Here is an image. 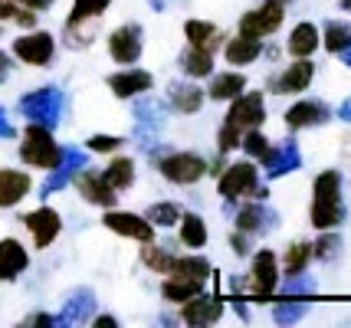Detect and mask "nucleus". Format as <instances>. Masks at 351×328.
Instances as JSON below:
<instances>
[{"mask_svg": "<svg viewBox=\"0 0 351 328\" xmlns=\"http://www.w3.org/2000/svg\"><path fill=\"white\" fill-rule=\"evenodd\" d=\"M312 227L315 230H335L345 220V207H341V174L338 171H322L312 184Z\"/></svg>", "mask_w": 351, "mask_h": 328, "instance_id": "f257e3e1", "label": "nucleus"}, {"mask_svg": "<svg viewBox=\"0 0 351 328\" xmlns=\"http://www.w3.org/2000/svg\"><path fill=\"white\" fill-rule=\"evenodd\" d=\"M16 155L23 164H30L36 171H53L62 157V144H56L53 138V128L36 125V122H27L23 135H20V148Z\"/></svg>", "mask_w": 351, "mask_h": 328, "instance_id": "f03ea898", "label": "nucleus"}, {"mask_svg": "<svg viewBox=\"0 0 351 328\" xmlns=\"http://www.w3.org/2000/svg\"><path fill=\"white\" fill-rule=\"evenodd\" d=\"M62 105H66V95H62L60 86H43V89H33V92L20 95L16 112H20L27 122L56 128L62 118Z\"/></svg>", "mask_w": 351, "mask_h": 328, "instance_id": "7ed1b4c3", "label": "nucleus"}, {"mask_svg": "<svg viewBox=\"0 0 351 328\" xmlns=\"http://www.w3.org/2000/svg\"><path fill=\"white\" fill-rule=\"evenodd\" d=\"M158 171L165 181L178 184V188H191L207 174V161L194 151H171V155L158 157Z\"/></svg>", "mask_w": 351, "mask_h": 328, "instance_id": "20e7f679", "label": "nucleus"}, {"mask_svg": "<svg viewBox=\"0 0 351 328\" xmlns=\"http://www.w3.org/2000/svg\"><path fill=\"white\" fill-rule=\"evenodd\" d=\"M10 53L27 66H49L53 56H56V36L33 27V30H27L23 36H16Z\"/></svg>", "mask_w": 351, "mask_h": 328, "instance_id": "39448f33", "label": "nucleus"}, {"mask_svg": "<svg viewBox=\"0 0 351 328\" xmlns=\"http://www.w3.org/2000/svg\"><path fill=\"white\" fill-rule=\"evenodd\" d=\"M20 223H23V227L30 230L33 247H36V250H46V247H53V243H56V236L62 234V217H60V210H53L49 203H40L36 210L23 214V217H20Z\"/></svg>", "mask_w": 351, "mask_h": 328, "instance_id": "423d86ee", "label": "nucleus"}, {"mask_svg": "<svg viewBox=\"0 0 351 328\" xmlns=\"http://www.w3.org/2000/svg\"><path fill=\"white\" fill-rule=\"evenodd\" d=\"M282 16H286V3L279 0H263L256 10L240 16V33L243 36H253V40H263L282 27Z\"/></svg>", "mask_w": 351, "mask_h": 328, "instance_id": "0eeeda50", "label": "nucleus"}, {"mask_svg": "<svg viewBox=\"0 0 351 328\" xmlns=\"http://www.w3.org/2000/svg\"><path fill=\"white\" fill-rule=\"evenodd\" d=\"M145 30L138 23H122L108 33V56L119 66H135L141 60V49H145Z\"/></svg>", "mask_w": 351, "mask_h": 328, "instance_id": "6e6552de", "label": "nucleus"}, {"mask_svg": "<svg viewBox=\"0 0 351 328\" xmlns=\"http://www.w3.org/2000/svg\"><path fill=\"white\" fill-rule=\"evenodd\" d=\"M260 184V171H256V164L253 161H237V164H230L227 171H220V197H230V201H240V197H250L253 190Z\"/></svg>", "mask_w": 351, "mask_h": 328, "instance_id": "1a4fd4ad", "label": "nucleus"}, {"mask_svg": "<svg viewBox=\"0 0 351 328\" xmlns=\"http://www.w3.org/2000/svg\"><path fill=\"white\" fill-rule=\"evenodd\" d=\"M102 227L112 230V234L125 236V240H135V243H152L154 240V227L141 214H132V210H115L108 207L106 217H102Z\"/></svg>", "mask_w": 351, "mask_h": 328, "instance_id": "9d476101", "label": "nucleus"}, {"mask_svg": "<svg viewBox=\"0 0 351 328\" xmlns=\"http://www.w3.org/2000/svg\"><path fill=\"white\" fill-rule=\"evenodd\" d=\"M73 184H76L79 197H82L86 203H92V207H102V210H108V207H115V203H119V190L108 188V181L102 177V171L79 168V171L73 174Z\"/></svg>", "mask_w": 351, "mask_h": 328, "instance_id": "9b49d317", "label": "nucleus"}, {"mask_svg": "<svg viewBox=\"0 0 351 328\" xmlns=\"http://www.w3.org/2000/svg\"><path fill=\"white\" fill-rule=\"evenodd\" d=\"M263 118H266V109H263V92H240L233 99V105L227 112V125H233L237 131H250V128H260Z\"/></svg>", "mask_w": 351, "mask_h": 328, "instance_id": "f8f14e48", "label": "nucleus"}, {"mask_svg": "<svg viewBox=\"0 0 351 328\" xmlns=\"http://www.w3.org/2000/svg\"><path fill=\"white\" fill-rule=\"evenodd\" d=\"M108 7H112V0H73V10H69V16H66V43L76 47V49L82 47L79 30H82L86 23H95Z\"/></svg>", "mask_w": 351, "mask_h": 328, "instance_id": "ddd939ff", "label": "nucleus"}, {"mask_svg": "<svg viewBox=\"0 0 351 328\" xmlns=\"http://www.w3.org/2000/svg\"><path fill=\"white\" fill-rule=\"evenodd\" d=\"M106 86L112 89L115 99H138L141 92H152L154 89V76L148 69H135V66H128V69H119V73H112L106 79Z\"/></svg>", "mask_w": 351, "mask_h": 328, "instance_id": "4468645a", "label": "nucleus"}, {"mask_svg": "<svg viewBox=\"0 0 351 328\" xmlns=\"http://www.w3.org/2000/svg\"><path fill=\"white\" fill-rule=\"evenodd\" d=\"M279 289V260L273 250H260L253 256V269H250V292L253 296H269Z\"/></svg>", "mask_w": 351, "mask_h": 328, "instance_id": "2eb2a0df", "label": "nucleus"}, {"mask_svg": "<svg viewBox=\"0 0 351 328\" xmlns=\"http://www.w3.org/2000/svg\"><path fill=\"white\" fill-rule=\"evenodd\" d=\"M30 269V250L16 240V236H3L0 240V282H14Z\"/></svg>", "mask_w": 351, "mask_h": 328, "instance_id": "dca6fc26", "label": "nucleus"}, {"mask_svg": "<svg viewBox=\"0 0 351 328\" xmlns=\"http://www.w3.org/2000/svg\"><path fill=\"white\" fill-rule=\"evenodd\" d=\"M92 315H95V292L92 289H73L62 302L60 315H53V318H56V325H82Z\"/></svg>", "mask_w": 351, "mask_h": 328, "instance_id": "f3484780", "label": "nucleus"}, {"mask_svg": "<svg viewBox=\"0 0 351 328\" xmlns=\"http://www.w3.org/2000/svg\"><path fill=\"white\" fill-rule=\"evenodd\" d=\"M312 76H315V66L306 60H295L292 66H286L279 76L269 82V89L276 95H292V92H306L308 86H312Z\"/></svg>", "mask_w": 351, "mask_h": 328, "instance_id": "a211bd4d", "label": "nucleus"}, {"mask_svg": "<svg viewBox=\"0 0 351 328\" xmlns=\"http://www.w3.org/2000/svg\"><path fill=\"white\" fill-rule=\"evenodd\" d=\"M220 315H223V302L217 296H204L200 292V296L181 302V322H187V325H210Z\"/></svg>", "mask_w": 351, "mask_h": 328, "instance_id": "6ab92c4d", "label": "nucleus"}, {"mask_svg": "<svg viewBox=\"0 0 351 328\" xmlns=\"http://www.w3.org/2000/svg\"><path fill=\"white\" fill-rule=\"evenodd\" d=\"M33 190V177L16 168H0V207H16Z\"/></svg>", "mask_w": 351, "mask_h": 328, "instance_id": "aec40b11", "label": "nucleus"}, {"mask_svg": "<svg viewBox=\"0 0 351 328\" xmlns=\"http://www.w3.org/2000/svg\"><path fill=\"white\" fill-rule=\"evenodd\" d=\"M204 99H207V92L200 89L197 82H171L168 86V102L174 112H181V115H194V112H200V105H204Z\"/></svg>", "mask_w": 351, "mask_h": 328, "instance_id": "412c9836", "label": "nucleus"}, {"mask_svg": "<svg viewBox=\"0 0 351 328\" xmlns=\"http://www.w3.org/2000/svg\"><path fill=\"white\" fill-rule=\"evenodd\" d=\"M332 118V112L325 102H315V99H306V102H295L289 112H286V125L292 131H299V128H308V125H322V122H328Z\"/></svg>", "mask_w": 351, "mask_h": 328, "instance_id": "4be33fe9", "label": "nucleus"}, {"mask_svg": "<svg viewBox=\"0 0 351 328\" xmlns=\"http://www.w3.org/2000/svg\"><path fill=\"white\" fill-rule=\"evenodd\" d=\"M184 36H187V47L207 49V53H217L220 40H223V33L217 30L214 23H207V20H187L184 23Z\"/></svg>", "mask_w": 351, "mask_h": 328, "instance_id": "5701e85b", "label": "nucleus"}, {"mask_svg": "<svg viewBox=\"0 0 351 328\" xmlns=\"http://www.w3.org/2000/svg\"><path fill=\"white\" fill-rule=\"evenodd\" d=\"M246 89V76L243 73H210V86L204 92L210 95L214 102H227V99H237V95Z\"/></svg>", "mask_w": 351, "mask_h": 328, "instance_id": "b1692460", "label": "nucleus"}, {"mask_svg": "<svg viewBox=\"0 0 351 328\" xmlns=\"http://www.w3.org/2000/svg\"><path fill=\"white\" fill-rule=\"evenodd\" d=\"M168 276H184V279H200V282H207L210 276H214V269H210V263H207L204 256H194V253H187V256H174V260H171Z\"/></svg>", "mask_w": 351, "mask_h": 328, "instance_id": "393cba45", "label": "nucleus"}, {"mask_svg": "<svg viewBox=\"0 0 351 328\" xmlns=\"http://www.w3.org/2000/svg\"><path fill=\"white\" fill-rule=\"evenodd\" d=\"M178 66L184 69V76L191 79H204L214 73V53H207V49H197V47H187L178 56Z\"/></svg>", "mask_w": 351, "mask_h": 328, "instance_id": "a878e982", "label": "nucleus"}, {"mask_svg": "<svg viewBox=\"0 0 351 328\" xmlns=\"http://www.w3.org/2000/svg\"><path fill=\"white\" fill-rule=\"evenodd\" d=\"M263 53V43L260 40H253V36H237V40H230L227 49H223V56H227L230 66H250L253 60H260Z\"/></svg>", "mask_w": 351, "mask_h": 328, "instance_id": "bb28decb", "label": "nucleus"}, {"mask_svg": "<svg viewBox=\"0 0 351 328\" xmlns=\"http://www.w3.org/2000/svg\"><path fill=\"white\" fill-rule=\"evenodd\" d=\"M102 177L108 181V188L122 194V190H128L132 184H135V161H132V157H122V155L112 157L108 168L102 171Z\"/></svg>", "mask_w": 351, "mask_h": 328, "instance_id": "cd10ccee", "label": "nucleus"}, {"mask_svg": "<svg viewBox=\"0 0 351 328\" xmlns=\"http://www.w3.org/2000/svg\"><path fill=\"white\" fill-rule=\"evenodd\" d=\"M319 49V30H315V23H299L289 36V56L292 60H306Z\"/></svg>", "mask_w": 351, "mask_h": 328, "instance_id": "c85d7f7f", "label": "nucleus"}, {"mask_svg": "<svg viewBox=\"0 0 351 328\" xmlns=\"http://www.w3.org/2000/svg\"><path fill=\"white\" fill-rule=\"evenodd\" d=\"M204 292V282L200 279H184V276H165L161 282V296L168 299V302H187V299H194Z\"/></svg>", "mask_w": 351, "mask_h": 328, "instance_id": "c756f323", "label": "nucleus"}, {"mask_svg": "<svg viewBox=\"0 0 351 328\" xmlns=\"http://www.w3.org/2000/svg\"><path fill=\"white\" fill-rule=\"evenodd\" d=\"M266 220H269V210L263 207V201H250L237 210V227H240L243 234H260L266 227H273V223H266Z\"/></svg>", "mask_w": 351, "mask_h": 328, "instance_id": "7c9ffc66", "label": "nucleus"}, {"mask_svg": "<svg viewBox=\"0 0 351 328\" xmlns=\"http://www.w3.org/2000/svg\"><path fill=\"white\" fill-rule=\"evenodd\" d=\"M178 227H181V243L187 247V250L207 247V223H204L197 214H181Z\"/></svg>", "mask_w": 351, "mask_h": 328, "instance_id": "2f4dec72", "label": "nucleus"}, {"mask_svg": "<svg viewBox=\"0 0 351 328\" xmlns=\"http://www.w3.org/2000/svg\"><path fill=\"white\" fill-rule=\"evenodd\" d=\"M292 168H299V151H295V144H292V141L276 144L273 157L266 161V174H269V177H279V174H289Z\"/></svg>", "mask_w": 351, "mask_h": 328, "instance_id": "473e14b6", "label": "nucleus"}, {"mask_svg": "<svg viewBox=\"0 0 351 328\" xmlns=\"http://www.w3.org/2000/svg\"><path fill=\"white\" fill-rule=\"evenodd\" d=\"M240 148H243L250 157H256V161H263V164H266V161L273 157L276 144L263 135L260 128H250V131H243V138H240Z\"/></svg>", "mask_w": 351, "mask_h": 328, "instance_id": "72a5a7b5", "label": "nucleus"}, {"mask_svg": "<svg viewBox=\"0 0 351 328\" xmlns=\"http://www.w3.org/2000/svg\"><path fill=\"white\" fill-rule=\"evenodd\" d=\"M308 260H312V243H306V240L289 243V247H286V256H282L286 276H302V269L308 266Z\"/></svg>", "mask_w": 351, "mask_h": 328, "instance_id": "f704fd0d", "label": "nucleus"}, {"mask_svg": "<svg viewBox=\"0 0 351 328\" xmlns=\"http://www.w3.org/2000/svg\"><path fill=\"white\" fill-rule=\"evenodd\" d=\"M145 220L152 223L154 230L161 227V230H168V227H174L178 220H181V207L171 201H161V203H152L148 210H145Z\"/></svg>", "mask_w": 351, "mask_h": 328, "instance_id": "c9c22d12", "label": "nucleus"}, {"mask_svg": "<svg viewBox=\"0 0 351 328\" xmlns=\"http://www.w3.org/2000/svg\"><path fill=\"white\" fill-rule=\"evenodd\" d=\"M0 20L3 23H16L20 30H33L36 27V14L27 10V7H20L14 0H0Z\"/></svg>", "mask_w": 351, "mask_h": 328, "instance_id": "e433bc0d", "label": "nucleus"}, {"mask_svg": "<svg viewBox=\"0 0 351 328\" xmlns=\"http://www.w3.org/2000/svg\"><path fill=\"white\" fill-rule=\"evenodd\" d=\"M171 260H174V253L154 247V240H152V243H141V263L148 266L152 273H158V276H168Z\"/></svg>", "mask_w": 351, "mask_h": 328, "instance_id": "4c0bfd02", "label": "nucleus"}, {"mask_svg": "<svg viewBox=\"0 0 351 328\" xmlns=\"http://www.w3.org/2000/svg\"><path fill=\"white\" fill-rule=\"evenodd\" d=\"M322 43H325V49H328V53H341V49L351 43V27H348V23H338V20L325 23Z\"/></svg>", "mask_w": 351, "mask_h": 328, "instance_id": "58836bf2", "label": "nucleus"}, {"mask_svg": "<svg viewBox=\"0 0 351 328\" xmlns=\"http://www.w3.org/2000/svg\"><path fill=\"white\" fill-rule=\"evenodd\" d=\"M341 250V236L338 234H328V230H322V236L312 243V256H319L322 263H332Z\"/></svg>", "mask_w": 351, "mask_h": 328, "instance_id": "ea45409f", "label": "nucleus"}, {"mask_svg": "<svg viewBox=\"0 0 351 328\" xmlns=\"http://www.w3.org/2000/svg\"><path fill=\"white\" fill-rule=\"evenodd\" d=\"M125 144V138H119V135H92L89 141H86V148H89L92 155H112V151H119Z\"/></svg>", "mask_w": 351, "mask_h": 328, "instance_id": "a19ab883", "label": "nucleus"}, {"mask_svg": "<svg viewBox=\"0 0 351 328\" xmlns=\"http://www.w3.org/2000/svg\"><path fill=\"white\" fill-rule=\"evenodd\" d=\"M240 138H243V131H237L233 125H220V131H217V144H220V155H227V151H233V148H240Z\"/></svg>", "mask_w": 351, "mask_h": 328, "instance_id": "79ce46f5", "label": "nucleus"}, {"mask_svg": "<svg viewBox=\"0 0 351 328\" xmlns=\"http://www.w3.org/2000/svg\"><path fill=\"white\" fill-rule=\"evenodd\" d=\"M302 315H306V305H302V302H295V305H279V309H276V322H295V318H302Z\"/></svg>", "mask_w": 351, "mask_h": 328, "instance_id": "37998d69", "label": "nucleus"}, {"mask_svg": "<svg viewBox=\"0 0 351 328\" xmlns=\"http://www.w3.org/2000/svg\"><path fill=\"white\" fill-rule=\"evenodd\" d=\"M0 138H16V125L10 122V115H7L3 105H0Z\"/></svg>", "mask_w": 351, "mask_h": 328, "instance_id": "c03bdc74", "label": "nucleus"}, {"mask_svg": "<svg viewBox=\"0 0 351 328\" xmlns=\"http://www.w3.org/2000/svg\"><path fill=\"white\" fill-rule=\"evenodd\" d=\"M14 3H20V7H27V10H33V14H43V10H49L56 0H14Z\"/></svg>", "mask_w": 351, "mask_h": 328, "instance_id": "a18cd8bd", "label": "nucleus"}, {"mask_svg": "<svg viewBox=\"0 0 351 328\" xmlns=\"http://www.w3.org/2000/svg\"><path fill=\"white\" fill-rule=\"evenodd\" d=\"M230 247H233V253H237V256H246V253H250V247H246V234H243V230H240V234H233V236H230Z\"/></svg>", "mask_w": 351, "mask_h": 328, "instance_id": "49530a36", "label": "nucleus"}, {"mask_svg": "<svg viewBox=\"0 0 351 328\" xmlns=\"http://www.w3.org/2000/svg\"><path fill=\"white\" fill-rule=\"evenodd\" d=\"M92 325L95 328H115L119 318H115V315H92Z\"/></svg>", "mask_w": 351, "mask_h": 328, "instance_id": "de8ad7c7", "label": "nucleus"}, {"mask_svg": "<svg viewBox=\"0 0 351 328\" xmlns=\"http://www.w3.org/2000/svg\"><path fill=\"white\" fill-rule=\"evenodd\" d=\"M27 325H56V318H53V315H46V312H40V315H30V318H27Z\"/></svg>", "mask_w": 351, "mask_h": 328, "instance_id": "09e8293b", "label": "nucleus"}, {"mask_svg": "<svg viewBox=\"0 0 351 328\" xmlns=\"http://www.w3.org/2000/svg\"><path fill=\"white\" fill-rule=\"evenodd\" d=\"M7 73H10V53H3V49H0V82L7 79Z\"/></svg>", "mask_w": 351, "mask_h": 328, "instance_id": "8fccbe9b", "label": "nucleus"}, {"mask_svg": "<svg viewBox=\"0 0 351 328\" xmlns=\"http://www.w3.org/2000/svg\"><path fill=\"white\" fill-rule=\"evenodd\" d=\"M338 115H341L345 122H351V99H348V102H341V109H338Z\"/></svg>", "mask_w": 351, "mask_h": 328, "instance_id": "3c124183", "label": "nucleus"}, {"mask_svg": "<svg viewBox=\"0 0 351 328\" xmlns=\"http://www.w3.org/2000/svg\"><path fill=\"white\" fill-rule=\"evenodd\" d=\"M338 56H341V60H345V66H351V43L345 49H341V53H338Z\"/></svg>", "mask_w": 351, "mask_h": 328, "instance_id": "603ef678", "label": "nucleus"}, {"mask_svg": "<svg viewBox=\"0 0 351 328\" xmlns=\"http://www.w3.org/2000/svg\"><path fill=\"white\" fill-rule=\"evenodd\" d=\"M279 3H289V0H279Z\"/></svg>", "mask_w": 351, "mask_h": 328, "instance_id": "864d4df0", "label": "nucleus"}]
</instances>
